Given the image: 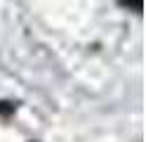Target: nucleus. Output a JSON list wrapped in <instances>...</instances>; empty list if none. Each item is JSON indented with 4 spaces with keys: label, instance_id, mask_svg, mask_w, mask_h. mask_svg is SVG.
I'll return each mask as SVG.
<instances>
[{
    "label": "nucleus",
    "instance_id": "f257e3e1",
    "mask_svg": "<svg viewBox=\"0 0 146 142\" xmlns=\"http://www.w3.org/2000/svg\"><path fill=\"white\" fill-rule=\"evenodd\" d=\"M118 5H125V7H132L134 12H141V0H118Z\"/></svg>",
    "mask_w": 146,
    "mask_h": 142
}]
</instances>
